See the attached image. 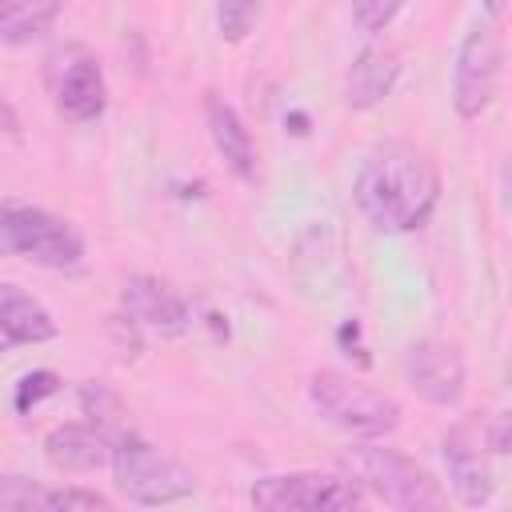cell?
<instances>
[{"label": "cell", "mask_w": 512, "mask_h": 512, "mask_svg": "<svg viewBox=\"0 0 512 512\" xmlns=\"http://www.w3.org/2000/svg\"><path fill=\"white\" fill-rule=\"evenodd\" d=\"M352 200L380 232H420L440 204V172L424 148L408 140H384L364 156Z\"/></svg>", "instance_id": "1"}, {"label": "cell", "mask_w": 512, "mask_h": 512, "mask_svg": "<svg viewBox=\"0 0 512 512\" xmlns=\"http://www.w3.org/2000/svg\"><path fill=\"white\" fill-rule=\"evenodd\" d=\"M340 464L352 484H360L364 492H372L376 500H384L400 512H440L448 500L444 488L432 480V472L424 464H416L412 456H404L400 448L352 444L340 456Z\"/></svg>", "instance_id": "2"}, {"label": "cell", "mask_w": 512, "mask_h": 512, "mask_svg": "<svg viewBox=\"0 0 512 512\" xmlns=\"http://www.w3.org/2000/svg\"><path fill=\"white\" fill-rule=\"evenodd\" d=\"M112 480L116 488L144 508H160V504H180L196 492V472L188 464H180L176 456H168L164 448H156L152 440L124 432L112 440Z\"/></svg>", "instance_id": "3"}, {"label": "cell", "mask_w": 512, "mask_h": 512, "mask_svg": "<svg viewBox=\"0 0 512 512\" xmlns=\"http://www.w3.org/2000/svg\"><path fill=\"white\" fill-rule=\"evenodd\" d=\"M308 400L320 412V420H328L332 428H340L356 440H380L400 424V404L388 392H380L348 372H332V368L312 372Z\"/></svg>", "instance_id": "4"}, {"label": "cell", "mask_w": 512, "mask_h": 512, "mask_svg": "<svg viewBox=\"0 0 512 512\" xmlns=\"http://www.w3.org/2000/svg\"><path fill=\"white\" fill-rule=\"evenodd\" d=\"M0 248L52 272H76L84 264L80 232L64 216L20 200H0Z\"/></svg>", "instance_id": "5"}, {"label": "cell", "mask_w": 512, "mask_h": 512, "mask_svg": "<svg viewBox=\"0 0 512 512\" xmlns=\"http://www.w3.org/2000/svg\"><path fill=\"white\" fill-rule=\"evenodd\" d=\"M500 76H504V40L496 20L480 16L456 44V60H452V108L460 120H480L496 92H500Z\"/></svg>", "instance_id": "6"}, {"label": "cell", "mask_w": 512, "mask_h": 512, "mask_svg": "<svg viewBox=\"0 0 512 512\" xmlns=\"http://www.w3.org/2000/svg\"><path fill=\"white\" fill-rule=\"evenodd\" d=\"M248 500L264 512H352L364 504V492L344 476L280 472V476H260L248 488Z\"/></svg>", "instance_id": "7"}, {"label": "cell", "mask_w": 512, "mask_h": 512, "mask_svg": "<svg viewBox=\"0 0 512 512\" xmlns=\"http://www.w3.org/2000/svg\"><path fill=\"white\" fill-rule=\"evenodd\" d=\"M44 80H48L52 104H56V112L64 120L88 124V120L104 116V108H108L104 68H100V60L84 44H60L44 60Z\"/></svg>", "instance_id": "8"}, {"label": "cell", "mask_w": 512, "mask_h": 512, "mask_svg": "<svg viewBox=\"0 0 512 512\" xmlns=\"http://www.w3.org/2000/svg\"><path fill=\"white\" fill-rule=\"evenodd\" d=\"M404 380L432 408H456L468 392V368H464L460 348L448 344V340H436V336H424V340L408 344Z\"/></svg>", "instance_id": "9"}, {"label": "cell", "mask_w": 512, "mask_h": 512, "mask_svg": "<svg viewBox=\"0 0 512 512\" xmlns=\"http://www.w3.org/2000/svg\"><path fill=\"white\" fill-rule=\"evenodd\" d=\"M120 308H124L128 324L148 328V332H160V336H180L192 324V312H188L184 296H176L164 280L144 276V272H136V276L124 280Z\"/></svg>", "instance_id": "10"}, {"label": "cell", "mask_w": 512, "mask_h": 512, "mask_svg": "<svg viewBox=\"0 0 512 512\" xmlns=\"http://www.w3.org/2000/svg\"><path fill=\"white\" fill-rule=\"evenodd\" d=\"M204 124H208L212 148H216V156L224 160V168H228L240 184H256L260 164H256L252 132H248V124L240 120V112H236L220 92H208V96H204Z\"/></svg>", "instance_id": "11"}, {"label": "cell", "mask_w": 512, "mask_h": 512, "mask_svg": "<svg viewBox=\"0 0 512 512\" xmlns=\"http://www.w3.org/2000/svg\"><path fill=\"white\" fill-rule=\"evenodd\" d=\"M108 456H112V436L92 420L88 424L68 420V424H56L44 436V460L64 476L96 472V468L108 464Z\"/></svg>", "instance_id": "12"}, {"label": "cell", "mask_w": 512, "mask_h": 512, "mask_svg": "<svg viewBox=\"0 0 512 512\" xmlns=\"http://www.w3.org/2000/svg\"><path fill=\"white\" fill-rule=\"evenodd\" d=\"M440 452H444V472H448V488L456 492V500L468 508H484L496 492V480H492V468L480 452V440L468 436L464 428H456L444 436Z\"/></svg>", "instance_id": "13"}, {"label": "cell", "mask_w": 512, "mask_h": 512, "mask_svg": "<svg viewBox=\"0 0 512 512\" xmlns=\"http://www.w3.org/2000/svg\"><path fill=\"white\" fill-rule=\"evenodd\" d=\"M396 80H400V56L392 48H384V44H368L348 64L344 100H348V108L368 112V108H376V104H384L392 96Z\"/></svg>", "instance_id": "14"}, {"label": "cell", "mask_w": 512, "mask_h": 512, "mask_svg": "<svg viewBox=\"0 0 512 512\" xmlns=\"http://www.w3.org/2000/svg\"><path fill=\"white\" fill-rule=\"evenodd\" d=\"M60 336V324L52 312L28 296L20 284L0 280V340L4 344H48Z\"/></svg>", "instance_id": "15"}, {"label": "cell", "mask_w": 512, "mask_h": 512, "mask_svg": "<svg viewBox=\"0 0 512 512\" xmlns=\"http://www.w3.org/2000/svg\"><path fill=\"white\" fill-rule=\"evenodd\" d=\"M64 0H0V40L24 48L52 32Z\"/></svg>", "instance_id": "16"}, {"label": "cell", "mask_w": 512, "mask_h": 512, "mask_svg": "<svg viewBox=\"0 0 512 512\" xmlns=\"http://www.w3.org/2000/svg\"><path fill=\"white\" fill-rule=\"evenodd\" d=\"M264 16V0H216V28L228 44H244Z\"/></svg>", "instance_id": "17"}, {"label": "cell", "mask_w": 512, "mask_h": 512, "mask_svg": "<svg viewBox=\"0 0 512 512\" xmlns=\"http://www.w3.org/2000/svg\"><path fill=\"white\" fill-rule=\"evenodd\" d=\"M60 392V376L52 372V368H32V372H24L20 380H16V388H12V408L20 412V416H28L32 408H40L48 396H56Z\"/></svg>", "instance_id": "18"}, {"label": "cell", "mask_w": 512, "mask_h": 512, "mask_svg": "<svg viewBox=\"0 0 512 512\" xmlns=\"http://www.w3.org/2000/svg\"><path fill=\"white\" fill-rule=\"evenodd\" d=\"M52 488L24 480V476H0V504L16 508V512H32V508H48Z\"/></svg>", "instance_id": "19"}, {"label": "cell", "mask_w": 512, "mask_h": 512, "mask_svg": "<svg viewBox=\"0 0 512 512\" xmlns=\"http://www.w3.org/2000/svg\"><path fill=\"white\" fill-rule=\"evenodd\" d=\"M80 408H84V416H88L92 424H100V428H108V424L120 416V400H116L104 384H96V380H84V388H80Z\"/></svg>", "instance_id": "20"}, {"label": "cell", "mask_w": 512, "mask_h": 512, "mask_svg": "<svg viewBox=\"0 0 512 512\" xmlns=\"http://www.w3.org/2000/svg\"><path fill=\"white\" fill-rule=\"evenodd\" d=\"M404 0H352V20L364 32H384L396 16H400Z\"/></svg>", "instance_id": "21"}, {"label": "cell", "mask_w": 512, "mask_h": 512, "mask_svg": "<svg viewBox=\"0 0 512 512\" xmlns=\"http://www.w3.org/2000/svg\"><path fill=\"white\" fill-rule=\"evenodd\" d=\"M72 508H108V500L92 488H52L48 512H72Z\"/></svg>", "instance_id": "22"}, {"label": "cell", "mask_w": 512, "mask_h": 512, "mask_svg": "<svg viewBox=\"0 0 512 512\" xmlns=\"http://www.w3.org/2000/svg\"><path fill=\"white\" fill-rule=\"evenodd\" d=\"M484 444L496 452V456H504L508 452V416L500 412V416H492V424H488V432H484Z\"/></svg>", "instance_id": "23"}, {"label": "cell", "mask_w": 512, "mask_h": 512, "mask_svg": "<svg viewBox=\"0 0 512 512\" xmlns=\"http://www.w3.org/2000/svg\"><path fill=\"white\" fill-rule=\"evenodd\" d=\"M504 8H508V0H484V16H488V20H496V24H500Z\"/></svg>", "instance_id": "24"}, {"label": "cell", "mask_w": 512, "mask_h": 512, "mask_svg": "<svg viewBox=\"0 0 512 512\" xmlns=\"http://www.w3.org/2000/svg\"><path fill=\"white\" fill-rule=\"evenodd\" d=\"M0 344H4V340H0Z\"/></svg>", "instance_id": "25"}]
</instances>
